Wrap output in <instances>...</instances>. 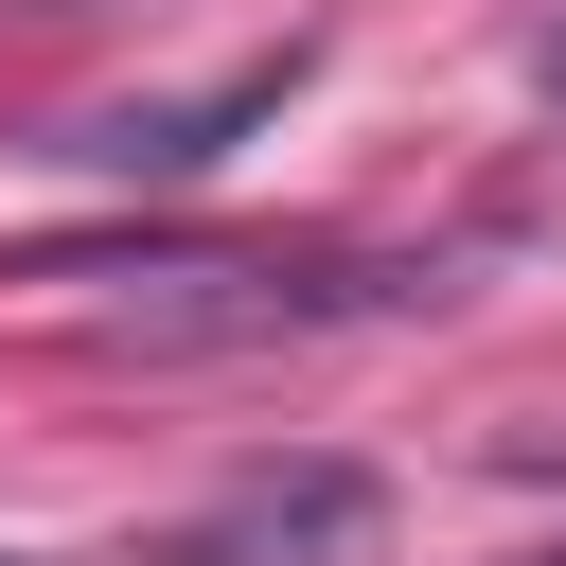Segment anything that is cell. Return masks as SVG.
Returning <instances> with one entry per match:
<instances>
[{"label":"cell","mask_w":566,"mask_h":566,"mask_svg":"<svg viewBox=\"0 0 566 566\" xmlns=\"http://www.w3.org/2000/svg\"><path fill=\"white\" fill-rule=\"evenodd\" d=\"M35 283H124V336H142V354L336 336V318H389V301H424V265H389V248H336V230H301V248H53Z\"/></svg>","instance_id":"6da1fadb"},{"label":"cell","mask_w":566,"mask_h":566,"mask_svg":"<svg viewBox=\"0 0 566 566\" xmlns=\"http://www.w3.org/2000/svg\"><path fill=\"white\" fill-rule=\"evenodd\" d=\"M371 531H389L371 460H265V478H230L195 531H159L142 566H371Z\"/></svg>","instance_id":"7a4b0ae2"},{"label":"cell","mask_w":566,"mask_h":566,"mask_svg":"<svg viewBox=\"0 0 566 566\" xmlns=\"http://www.w3.org/2000/svg\"><path fill=\"white\" fill-rule=\"evenodd\" d=\"M283 88H301V53H248V71H230V88H195V106H88L53 159H88V177H212V159H230V124H265Z\"/></svg>","instance_id":"3957f363"},{"label":"cell","mask_w":566,"mask_h":566,"mask_svg":"<svg viewBox=\"0 0 566 566\" xmlns=\"http://www.w3.org/2000/svg\"><path fill=\"white\" fill-rule=\"evenodd\" d=\"M548 88H566V35H548Z\"/></svg>","instance_id":"277c9868"},{"label":"cell","mask_w":566,"mask_h":566,"mask_svg":"<svg viewBox=\"0 0 566 566\" xmlns=\"http://www.w3.org/2000/svg\"><path fill=\"white\" fill-rule=\"evenodd\" d=\"M0 566H18V548H0Z\"/></svg>","instance_id":"5b68a950"}]
</instances>
